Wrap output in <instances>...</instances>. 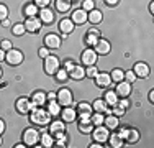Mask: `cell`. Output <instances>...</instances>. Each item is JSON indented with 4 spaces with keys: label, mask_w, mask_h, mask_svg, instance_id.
<instances>
[{
    "label": "cell",
    "mask_w": 154,
    "mask_h": 148,
    "mask_svg": "<svg viewBox=\"0 0 154 148\" xmlns=\"http://www.w3.org/2000/svg\"><path fill=\"white\" fill-rule=\"evenodd\" d=\"M51 118L53 117L49 115V112H48L45 107H36V109H33L30 112V120L35 125H39V127H43V125H49Z\"/></svg>",
    "instance_id": "cell-1"
},
{
    "label": "cell",
    "mask_w": 154,
    "mask_h": 148,
    "mask_svg": "<svg viewBox=\"0 0 154 148\" xmlns=\"http://www.w3.org/2000/svg\"><path fill=\"white\" fill-rule=\"evenodd\" d=\"M59 68H61V61H59L57 56L49 54L48 58H45V72L48 74V76H54Z\"/></svg>",
    "instance_id": "cell-2"
},
{
    "label": "cell",
    "mask_w": 154,
    "mask_h": 148,
    "mask_svg": "<svg viewBox=\"0 0 154 148\" xmlns=\"http://www.w3.org/2000/svg\"><path fill=\"white\" fill-rule=\"evenodd\" d=\"M56 101L59 104L61 107H67V105H72V102H74V95H72V92L69 91L67 87H62L59 91L56 92Z\"/></svg>",
    "instance_id": "cell-3"
},
{
    "label": "cell",
    "mask_w": 154,
    "mask_h": 148,
    "mask_svg": "<svg viewBox=\"0 0 154 148\" xmlns=\"http://www.w3.org/2000/svg\"><path fill=\"white\" fill-rule=\"evenodd\" d=\"M5 61L8 63L10 66H18V64L23 63V53H21L20 50L12 48V50H8L5 53Z\"/></svg>",
    "instance_id": "cell-4"
},
{
    "label": "cell",
    "mask_w": 154,
    "mask_h": 148,
    "mask_svg": "<svg viewBox=\"0 0 154 148\" xmlns=\"http://www.w3.org/2000/svg\"><path fill=\"white\" fill-rule=\"evenodd\" d=\"M92 137H94L95 142L105 143L108 140V137H110V130L105 127V125H97V127H94V130H92Z\"/></svg>",
    "instance_id": "cell-5"
},
{
    "label": "cell",
    "mask_w": 154,
    "mask_h": 148,
    "mask_svg": "<svg viewBox=\"0 0 154 148\" xmlns=\"http://www.w3.org/2000/svg\"><path fill=\"white\" fill-rule=\"evenodd\" d=\"M39 142V132L35 130V128H26L23 132V143L26 146H31V145H36Z\"/></svg>",
    "instance_id": "cell-6"
},
{
    "label": "cell",
    "mask_w": 154,
    "mask_h": 148,
    "mask_svg": "<svg viewBox=\"0 0 154 148\" xmlns=\"http://www.w3.org/2000/svg\"><path fill=\"white\" fill-rule=\"evenodd\" d=\"M97 59H98V54L95 53L94 48H87V50H84L80 61H82V64H85V66H94L95 63H97Z\"/></svg>",
    "instance_id": "cell-7"
},
{
    "label": "cell",
    "mask_w": 154,
    "mask_h": 148,
    "mask_svg": "<svg viewBox=\"0 0 154 148\" xmlns=\"http://www.w3.org/2000/svg\"><path fill=\"white\" fill-rule=\"evenodd\" d=\"M43 27V21L39 20V17H26V21H25V28L30 33H38Z\"/></svg>",
    "instance_id": "cell-8"
},
{
    "label": "cell",
    "mask_w": 154,
    "mask_h": 148,
    "mask_svg": "<svg viewBox=\"0 0 154 148\" xmlns=\"http://www.w3.org/2000/svg\"><path fill=\"white\" fill-rule=\"evenodd\" d=\"M94 50H95V53L97 54H102V56H107V54L112 51V44H110L108 40H103L100 36V40L97 41V44L94 46Z\"/></svg>",
    "instance_id": "cell-9"
},
{
    "label": "cell",
    "mask_w": 154,
    "mask_h": 148,
    "mask_svg": "<svg viewBox=\"0 0 154 148\" xmlns=\"http://www.w3.org/2000/svg\"><path fill=\"white\" fill-rule=\"evenodd\" d=\"M61 36L54 35V33H49V35L45 36V46L49 48V50H57V48H61Z\"/></svg>",
    "instance_id": "cell-10"
},
{
    "label": "cell",
    "mask_w": 154,
    "mask_h": 148,
    "mask_svg": "<svg viewBox=\"0 0 154 148\" xmlns=\"http://www.w3.org/2000/svg\"><path fill=\"white\" fill-rule=\"evenodd\" d=\"M115 92L118 94V97H128V95L131 94V82H128V81H120V82H116V89Z\"/></svg>",
    "instance_id": "cell-11"
},
{
    "label": "cell",
    "mask_w": 154,
    "mask_h": 148,
    "mask_svg": "<svg viewBox=\"0 0 154 148\" xmlns=\"http://www.w3.org/2000/svg\"><path fill=\"white\" fill-rule=\"evenodd\" d=\"M59 115H61L62 120L69 124V122H74L75 118H77V110L74 109V107L67 105V107H62V109H61V114H59Z\"/></svg>",
    "instance_id": "cell-12"
},
{
    "label": "cell",
    "mask_w": 154,
    "mask_h": 148,
    "mask_svg": "<svg viewBox=\"0 0 154 148\" xmlns=\"http://www.w3.org/2000/svg\"><path fill=\"white\" fill-rule=\"evenodd\" d=\"M94 79H95V84H97L98 87H102V89L108 87L110 84H112V77H110L108 72H98Z\"/></svg>",
    "instance_id": "cell-13"
},
{
    "label": "cell",
    "mask_w": 154,
    "mask_h": 148,
    "mask_svg": "<svg viewBox=\"0 0 154 148\" xmlns=\"http://www.w3.org/2000/svg\"><path fill=\"white\" fill-rule=\"evenodd\" d=\"M17 107V112L21 114V115H26V114H30V99L26 97H20L15 104Z\"/></svg>",
    "instance_id": "cell-14"
},
{
    "label": "cell",
    "mask_w": 154,
    "mask_h": 148,
    "mask_svg": "<svg viewBox=\"0 0 154 148\" xmlns=\"http://www.w3.org/2000/svg\"><path fill=\"white\" fill-rule=\"evenodd\" d=\"M49 132H51V135H57V133H62V132H66V122L62 120H53V122H49Z\"/></svg>",
    "instance_id": "cell-15"
},
{
    "label": "cell",
    "mask_w": 154,
    "mask_h": 148,
    "mask_svg": "<svg viewBox=\"0 0 154 148\" xmlns=\"http://www.w3.org/2000/svg\"><path fill=\"white\" fill-rule=\"evenodd\" d=\"M87 17H89V15H87L85 10L77 8V10L72 12V18H71V20L74 21V25H84L87 21Z\"/></svg>",
    "instance_id": "cell-16"
},
{
    "label": "cell",
    "mask_w": 154,
    "mask_h": 148,
    "mask_svg": "<svg viewBox=\"0 0 154 148\" xmlns=\"http://www.w3.org/2000/svg\"><path fill=\"white\" fill-rule=\"evenodd\" d=\"M133 71L136 74V77H148L149 72H151V69H149V66L146 64V63H136Z\"/></svg>",
    "instance_id": "cell-17"
},
{
    "label": "cell",
    "mask_w": 154,
    "mask_h": 148,
    "mask_svg": "<svg viewBox=\"0 0 154 148\" xmlns=\"http://www.w3.org/2000/svg\"><path fill=\"white\" fill-rule=\"evenodd\" d=\"M74 21L71 20V18H62V20L59 21V30L61 33H66V35H69V33L74 31Z\"/></svg>",
    "instance_id": "cell-18"
},
{
    "label": "cell",
    "mask_w": 154,
    "mask_h": 148,
    "mask_svg": "<svg viewBox=\"0 0 154 148\" xmlns=\"http://www.w3.org/2000/svg\"><path fill=\"white\" fill-rule=\"evenodd\" d=\"M39 20H41L43 23H53V21H54L53 10L48 8V7H45V8H39Z\"/></svg>",
    "instance_id": "cell-19"
},
{
    "label": "cell",
    "mask_w": 154,
    "mask_h": 148,
    "mask_svg": "<svg viewBox=\"0 0 154 148\" xmlns=\"http://www.w3.org/2000/svg\"><path fill=\"white\" fill-rule=\"evenodd\" d=\"M87 15H89V17H87V21H90L92 25H97L103 20V13L98 8H94V10H90V12H87Z\"/></svg>",
    "instance_id": "cell-20"
},
{
    "label": "cell",
    "mask_w": 154,
    "mask_h": 148,
    "mask_svg": "<svg viewBox=\"0 0 154 148\" xmlns=\"http://www.w3.org/2000/svg\"><path fill=\"white\" fill-rule=\"evenodd\" d=\"M30 101H31V102H35L38 107H43V105H45V104L48 102L46 92H43V91H36V92H33V95H31Z\"/></svg>",
    "instance_id": "cell-21"
},
{
    "label": "cell",
    "mask_w": 154,
    "mask_h": 148,
    "mask_svg": "<svg viewBox=\"0 0 154 148\" xmlns=\"http://www.w3.org/2000/svg\"><path fill=\"white\" fill-rule=\"evenodd\" d=\"M103 125L108 128V130H116V127L120 125V117H116V115H113V114H110V115L105 117Z\"/></svg>",
    "instance_id": "cell-22"
},
{
    "label": "cell",
    "mask_w": 154,
    "mask_h": 148,
    "mask_svg": "<svg viewBox=\"0 0 154 148\" xmlns=\"http://www.w3.org/2000/svg\"><path fill=\"white\" fill-rule=\"evenodd\" d=\"M69 76H71V79H74V81H80V79H84V77H85V69H84L82 66L75 64L74 69L69 72Z\"/></svg>",
    "instance_id": "cell-23"
},
{
    "label": "cell",
    "mask_w": 154,
    "mask_h": 148,
    "mask_svg": "<svg viewBox=\"0 0 154 148\" xmlns=\"http://www.w3.org/2000/svg\"><path fill=\"white\" fill-rule=\"evenodd\" d=\"M103 101L107 102V105H110V107H115L116 104H118V94H116L115 91H108V92H105Z\"/></svg>",
    "instance_id": "cell-24"
},
{
    "label": "cell",
    "mask_w": 154,
    "mask_h": 148,
    "mask_svg": "<svg viewBox=\"0 0 154 148\" xmlns=\"http://www.w3.org/2000/svg\"><path fill=\"white\" fill-rule=\"evenodd\" d=\"M107 142L110 143V146H113V148H122L125 140H123L122 137L118 135V133H112V135L108 137V140H107Z\"/></svg>",
    "instance_id": "cell-25"
},
{
    "label": "cell",
    "mask_w": 154,
    "mask_h": 148,
    "mask_svg": "<svg viewBox=\"0 0 154 148\" xmlns=\"http://www.w3.org/2000/svg\"><path fill=\"white\" fill-rule=\"evenodd\" d=\"M61 109L62 107L59 105V104H57V101H51L49 104H48V112H49V115L51 117H57L61 114Z\"/></svg>",
    "instance_id": "cell-26"
},
{
    "label": "cell",
    "mask_w": 154,
    "mask_h": 148,
    "mask_svg": "<svg viewBox=\"0 0 154 148\" xmlns=\"http://www.w3.org/2000/svg\"><path fill=\"white\" fill-rule=\"evenodd\" d=\"M39 140H41V145L45 148H53L54 146V137L51 135V133L45 132L41 137H39Z\"/></svg>",
    "instance_id": "cell-27"
},
{
    "label": "cell",
    "mask_w": 154,
    "mask_h": 148,
    "mask_svg": "<svg viewBox=\"0 0 154 148\" xmlns=\"http://www.w3.org/2000/svg\"><path fill=\"white\" fill-rule=\"evenodd\" d=\"M23 12H25V17H38L39 8L35 5V3H26L25 8H23Z\"/></svg>",
    "instance_id": "cell-28"
},
{
    "label": "cell",
    "mask_w": 154,
    "mask_h": 148,
    "mask_svg": "<svg viewBox=\"0 0 154 148\" xmlns=\"http://www.w3.org/2000/svg\"><path fill=\"white\" fill-rule=\"evenodd\" d=\"M79 130L82 133H92L94 130L92 120H79Z\"/></svg>",
    "instance_id": "cell-29"
},
{
    "label": "cell",
    "mask_w": 154,
    "mask_h": 148,
    "mask_svg": "<svg viewBox=\"0 0 154 148\" xmlns=\"http://www.w3.org/2000/svg\"><path fill=\"white\" fill-rule=\"evenodd\" d=\"M110 77H112V82H120V81L125 79V71L120 68H115L110 72Z\"/></svg>",
    "instance_id": "cell-30"
},
{
    "label": "cell",
    "mask_w": 154,
    "mask_h": 148,
    "mask_svg": "<svg viewBox=\"0 0 154 148\" xmlns=\"http://www.w3.org/2000/svg\"><path fill=\"white\" fill-rule=\"evenodd\" d=\"M98 40H100V36L98 35H94V33H90V31H87V35H85V40H84V41H85V44L89 48H94L95 44H97V41Z\"/></svg>",
    "instance_id": "cell-31"
},
{
    "label": "cell",
    "mask_w": 154,
    "mask_h": 148,
    "mask_svg": "<svg viewBox=\"0 0 154 148\" xmlns=\"http://www.w3.org/2000/svg\"><path fill=\"white\" fill-rule=\"evenodd\" d=\"M56 10L57 12H69L71 10V2H67V0H56Z\"/></svg>",
    "instance_id": "cell-32"
},
{
    "label": "cell",
    "mask_w": 154,
    "mask_h": 148,
    "mask_svg": "<svg viewBox=\"0 0 154 148\" xmlns=\"http://www.w3.org/2000/svg\"><path fill=\"white\" fill-rule=\"evenodd\" d=\"M107 102L103 101V99H97V101H94V104H92V109L95 110V112H102L103 114L105 112V109H107Z\"/></svg>",
    "instance_id": "cell-33"
},
{
    "label": "cell",
    "mask_w": 154,
    "mask_h": 148,
    "mask_svg": "<svg viewBox=\"0 0 154 148\" xmlns=\"http://www.w3.org/2000/svg\"><path fill=\"white\" fill-rule=\"evenodd\" d=\"M90 120H92L94 127H97V125H103V120H105V115L102 112H95L90 115Z\"/></svg>",
    "instance_id": "cell-34"
},
{
    "label": "cell",
    "mask_w": 154,
    "mask_h": 148,
    "mask_svg": "<svg viewBox=\"0 0 154 148\" xmlns=\"http://www.w3.org/2000/svg\"><path fill=\"white\" fill-rule=\"evenodd\" d=\"M12 33H13L15 36H21V35H25V33H26L25 23H15V25H12Z\"/></svg>",
    "instance_id": "cell-35"
},
{
    "label": "cell",
    "mask_w": 154,
    "mask_h": 148,
    "mask_svg": "<svg viewBox=\"0 0 154 148\" xmlns=\"http://www.w3.org/2000/svg\"><path fill=\"white\" fill-rule=\"evenodd\" d=\"M54 76L57 77V81H59V82H64V81L69 79V72L66 71L64 68H59V69H57V72L54 74Z\"/></svg>",
    "instance_id": "cell-36"
},
{
    "label": "cell",
    "mask_w": 154,
    "mask_h": 148,
    "mask_svg": "<svg viewBox=\"0 0 154 148\" xmlns=\"http://www.w3.org/2000/svg\"><path fill=\"white\" fill-rule=\"evenodd\" d=\"M128 142L130 143H136L139 140V132L136 130V128H130V133H128Z\"/></svg>",
    "instance_id": "cell-37"
},
{
    "label": "cell",
    "mask_w": 154,
    "mask_h": 148,
    "mask_svg": "<svg viewBox=\"0 0 154 148\" xmlns=\"http://www.w3.org/2000/svg\"><path fill=\"white\" fill-rule=\"evenodd\" d=\"M98 74V69H97V66H87V69H85V76L87 77H90V79H94L95 76Z\"/></svg>",
    "instance_id": "cell-38"
},
{
    "label": "cell",
    "mask_w": 154,
    "mask_h": 148,
    "mask_svg": "<svg viewBox=\"0 0 154 148\" xmlns=\"http://www.w3.org/2000/svg\"><path fill=\"white\" fill-rule=\"evenodd\" d=\"M116 130H118L116 133H118V135L122 137L123 140H126V138H128V133H130V127H120V125H118V127H116Z\"/></svg>",
    "instance_id": "cell-39"
},
{
    "label": "cell",
    "mask_w": 154,
    "mask_h": 148,
    "mask_svg": "<svg viewBox=\"0 0 154 148\" xmlns=\"http://www.w3.org/2000/svg\"><path fill=\"white\" fill-rule=\"evenodd\" d=\"M95 8V2L94 0H84L82 2V10H85V12H90V10Z\"/></svg>",
    "instance_id": "cell-40"
},
{
    "label": "cell",
    "mask_w": 154,
    "mask_h": 148,
    "mask_svg": "<svg viewBox=\"0 0 154 148\" xmlns=\"http://www.w3.org/2000/svg\"><path fill=\"white\" fill-rule=\"evenodd\" d=\"M125 81H128V82L133 84L134 81H136V74H134V71H125Z\"/></svg>",
    "instance_id": "cell-41"
},
{
    "label": "cell",
    "mask_w": 154,
    "mask_h": 148,
    "mask_svg": "<svg viewBox=\"0 0 154 148\" xmlns=\"http://www.w3.org/2000/svg\"><path fill=\"white\" fill-rule=\"evenodd\" d=\"M7 17H8V8H7L5 3H0V21L5 20Z\"/></svg>",
    "instance_id": "cell-42"
},
{
    "label": "cell",
    "mask_w": 154,
    "mask_h": 148,
    "mask_svg": "<svg viewBox=\"0 0 154 148\" xmlns=\"http://www.w3.org/2000/svg\"><path fill=\"white\" fill-rule=\"evenodd\" d=\"M125 112H126V110H125L123 107H120V105H115L112 109V114H113V115H116V117H123Z\"/></svg>",
    "instance_id": "cell-43"
},
{
    "label": "cell",
    "mask_w": 154,
    "mask_h": 148,
    "mask_svg": "<svg viewBox=\"0 0 154 148\" xmlns=\"http://www.w3.org/2000/svg\"><path fill=\"white\" fill-rule=\"evenodd\" d=\"M92 105L90 104H87V102H80L79 104V112H92Z\"/></svg>",
    "instance_id": "cell-44"
},
{
    "label": "cell",
    "mask_w": 154,
    "mask_h": 148,
    "mask_svg": "<svg viewBox=\"0 0 154 148\" xmlns=\"http://www.w3.org/2000/svg\"><path fill=\"white\" fill-rule=\"evenodd\" d=\"M33 3H35L38 8H45V7H49L51 0H33Z\"/></svg>",
    "instance_id": "cell-45"
},
{
    "label": "cell",
    "mask_w": 154,
    "mask_h": 148,
    "mask_svg": "<svg viewBox=\"0 0 154 148\" xmlns=\"http://www.w3.org/2000/svg\"><path fill=\"white\" fill-rule=\"evenodd\" d=\"M74 66H75V63L72 61V59H66V61H64V66H62V68H64L67 72H71L72 69H74Z\"/></svg>",
    "instance_id": "cell-46"
},
{
    "label": "cell",
    "mask_w": 154,
    "mask_h": 148,
    "mask_svg": "<svg viewBox=\"0 0 154 148\" xmlns=\"http://www.w3.org/2000/svg\"><path fill=\"white\" fill-rule=\"evenodd\" d=\"M49 48H46V46H43V48H39V50H38V56L39 58H48V56H49Z\"/></svg>",
    "instance_id": "cell-47"
},
{
    "label": "cell",
    "mask_w": 154,
    "mask_h": 148,
    "mask_svg": "<svg viewBox=\"0 0 154 148\" xmlns=\"http://www.w3.org/2000/svg\"><path fill=\"white\" fill-rule=\"evenodd\" d=\"M116 105H120V107H123V109H125V110H126V109H128V107H130V105H131V104H130V101H128V97H123V99H122V101H120V99H118V104H116Z\"/></svg>",
    "instance_id": "cell-48"
},
{
    "label": "cell",
    "mask_w": 154,
    "mask_h": 148,
    "mask_svg": "<svg viewBox=\"0 0 154 148\" xmlns=\"http://www.w3.org/2000/svg\"><path fill=\"white\" fill-rule=\"evenodd\" d=\"M0 48H2L3 51H8V50H12V43H10L8 40H2V43H0Z\"/></svg>",
    "instance_id": "cell-49"
},
{
    "label": "cell",
    "mask_w": 154,
    "mask_h": 148,
    "mask_svg": "<svg viewBox=\"0 0 154 148\" xmlns=\"http://www.w3.org/2000/svg\"><path fill=\"white\" fill-rule=\"evenodd\" d=\"M90 115H92V112H79L80 120H90Z\"/></svg>",
    "instance_id": "cell-50"
},
{
    "label": "cell",
    "mask_w": 154,
    "mask_h": 148,
    "mask_svg": "<svg viewBox=\"0 0 154 148\" xmlns=\"http://www.w3.org/2000/svg\"><path fill=\"white\" fill-rule=\"evenodd\" d=\"M46 97H48V102H51V101H56V92H48L46 94Z\"/></svg>",
    "instance_id": "cell-51"
},
{
    "label": "cell",
    "mask_w": 154,
    "mask_h": 148,
    "mask_svg": "<svg viewBox=\"0 0 154 148\" xmlns=\"http://www.w3.org/2000/svg\"><path fill=\"white\" fill-rule=\"evenodd\" d=\"M105 3L110 5V7H115V5H118V3H120V0H105Z\"/></svg>",
    "instance_id": "cell-52"
},
{
    "label": "cell",
    "mask_w": 154,
    "mask_h": 148,
    "mask_svg": "<svg viewBox=\"0 0 154 148\" xmlns=\"http://www.w3.org/2000/svg\"><path fill=\"white\" fill-rule=\"evenodd\" d=\"M0 23H2V27H3V28H8V27H12V23H10V20H8V18H5V20H2Z\"/></svg>",
    "instance_id": "cell-53"
},
{
    "label": "cell",
    "mask_w": 154,
    "mask_h": 148,
    "mask_svg": "<svg viewBox=\"0 0 154 148\" xmlns=\"http://www.w3.org/2000/svg\"><path fill=\"white\" fill-rule=\"evenodd\" d=\"M3 132H5V122H3L2 118H0V135H2Z\"/></svg>",
    "instance_id": "cell-54"
},
{
    "label": "cell",
    "mask_w": 154,
    "mask_h": 148,
    "mask_svg": "<svg viewBox=\"0 0 154 148\" xmlns=\"http://www.w3.org/2000/svg\"><path fill=\"white\" fill-rule=\"evenodd\" d=\"M5 53H7V51H3L2 48H0V63L5 61Z\"/></svg>",
    "instance_id": "cell-55"
},
{
    "label": "cell",
    "mask_w": 154,
    "mask_h": 148,
    "mask_svg": "<svg viewBox=\"0 0 154 148\" xmlns=\"http://www.w3.org/2000/svg\"><path fill=\"white\" fill-rule=\"evenodd\" d=\"M89 31H90V33H94V35H98V36H102V35H100V31H98L97 28H89Z\"/></svg>",
    "instance_id": "cell-56"
},
{
    "label": "cell",
    "mask_w": 154,
    "mask_h": 148,
    "mask_svg": "<svg viewBox=\"0 0 154 148\" xmlns=\"http://www.w3.org/2000/svg\"><path fill=\"white\" fill-rule=\"evenodd\" d=\"M90 148H102V145H100L98 142H94L92 145H90Z\"/></svg>",
    "instance_id": "cell-57"
},
{
    "label": "cell",
    "mask_w": 154,
    "mask_h": 148,
    "mask_svg": "<svg viewBox=\"0 0 154 148\" xmlns=\"http://www.w3.org/2000/svg\"><path fill=\"white\" fill-rule=\"evenodd\" d=\"M149 102H154V91H149Z\"/></svg>",
    "instance_id": "cell-58"
},
{
    "label": "cell",
    "mask_w": 154,
    "mask_h": 148,
    "mask_svg": "<svg viewBox=\"0 0 154 148\" xmlns=\"http://www.w3.org/2000/svg\"><path fill=\"white\" fill-rule=\"evenodd\" d=\"M149 12H151V13H154V2H151V3H149Z\"/></svg>",
    "instance_id": "cell-59"
},
{
    "label": "cell",
    "mask_w": 154,
    "mask_h": 148,
    "mask_svg": "<svg viewBox=\"0 0 154 148\" xmlns=\"http://www.w3.org/2000/svg\"><path fill=\"white\" fill-rule=\"evenodd\" d=\"M25 146H26L25 143H17V145H15V148H25Z\"/></svg>",
    "instance_id": "cell-60"
},
{
    "label": "cell",
    "mask_w": 154,
    "mask_h": 148,
    "mask_svg": "<svg viewBox=\"0 0 154 148\" xmlns=\"http://www.w3.org/2000/svg\"><path fill=\"white\" fill-rule=\"evenodd\" d=\"M3 145V140H2V135H0V146Z\"/></svg>",
    "instance_id": "cell-61"
},
{
    "label": "cell",
    "mask_w": 154,
    "mask_h": 148,
    "mask_svg": "<svg viewBox=\"0 0 154 148\" xmlns=\"http://www.w3.org/2000/svg\"><path fill=\"white\" fill-rule=\"evenodd\" d=\"M0 77H2V68H0Z\"/></svg>",
    "instance_id": "cell-62"
},
{
    "label": "cell",
    "mask_w": 154,
    "mask_h": 148,
    "mask_svg": "<svg viewBox=\"0 0 154 148\" xmlns=\"http://www.w3.org/2000/svg\"><path fill=\"white\" fill-rule=\"evenodd\" d=\"M67 2H71V3H72V2H75V0H67Z\"/></svg>",
    "instance_id": "cell-63"
}]
</instances>
